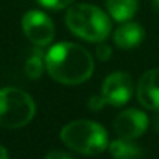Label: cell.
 I'll return each mask as SVG.
<instances>
[{
	"mask_svg": "<svg viewBox=\"0 0 159 159\" xmlns=\"http://www.w3.org/2000/svg\"><path fill=\"white\" fill-rule=\"evenodd\" d=\"M110 17L116 22L130 20L138 11V0H105Z\"/></svg>",
	"mask_w": 159,
	"mask_h": 159,
	"instance_id": "cell-11",
	"label": "cell"
},
{
	"mask_svg": "<svg viewBox=\"0 0 159 159\" xmlns=\"http://www.w3.org/2000/svg\"><path fill=\"white\" fill-rule=\"evenodd\" d=\"M62 142L76 153L96 156L108 148V134L105 128L93 120L79 119L66 124L60 131Z\"/></svg>",
	"mask_w": 159,
	"mask_h": 159,
	"instance_id": "cell-3",
	"label": "cell"
},
{
	"mask_svg": "<svg viewBox=\"0 0 159 159\" xmlns=\"http://www.w3.org/2000/svg\"><path fill=\"white\" fill-rule=\"evenodd\" d=\"M45 66L56 82L79 85L93 74L94 60L87 48L73 42H60L47 51Z\"/></svg>",
	"mask_w": 159,
	"mask_h": 159,
	"instance_id": "cell-1",
	"label": "cell"
},
{
	"mask_svg": "<svg viewBox=\"0 0 159 159\" xmlns=\"http://www.w3.org/2000/svg\"><path fill=\"white\" fill-rule=\"evenodd\" d=\"M136 96L142 107L148 110H159V68L147 71L139 79Z\"/></svg>",
	"mask_w": 159,
	"mask_h": 159,
	"instance_id": "cell-8",
	"label": "cell"
},
{
	"mask_svg": "<svg viewBox=\"0 0 159 159\" xmlns=\"http://www.w3.org/2000/svg\"><path fill=\"white\" fill-rule=\"evenodd\" d=\"M42 6L45 8H50V9H62V8H66L70 6L74 0H37Z\"/></svg>",
	"mask_w": 159,
	"mask_h": 159,
	"instance_id": "cell-13",
	"label": "cell"
},
{
	"mask_svg": "<svg viewBox=\"0 0 159 159\" xmlns=\"http://www.w3.org/2000/svg\"><path fill=\"white\" fill-rule=\"evenodd\" d=\"M152 5H153V9L159 14V0H152Z\"/></svg>",
	"mask_w": 159,
	"mask_h": 159,
	"instance_id": "cell-17",
	"label": "cell"
},
{
	"mask_svg": "<svg viewBox=\"0 0 159 159\" xmlns=\"http://www.w3.org/2000/svg\"><path fill=\"white\" fill-rule=\"evenodd\" d=\"M22 30L26 39L37 47H45L54 39V25L51 19L45 12L37 9L23 14Z\"/></svg>",
	"mask_w": 159,
	"mask_h": 159,
	"instance_id": "cell-5",
	"label": "cell"
},
{
	"mask_svg": "<svg viewBox=\"0 0 159 159\" xmlns=\"http://www.w3.org/2000/svg\"><path fill=\"white\" fill-rule=\"evenodd\" d=\"M43 70H47L45 66V57H42V54H31L30 59L25 63V73L30 79H37L42 76Z\"/></svg>",
	"mask_w": 159,
	"mask_h": 159,
	"instance_id": "cell-12",
	"label": "cell"
},
{
	"mask_svg": "<svg viewBox=\"0 0 159 159\" xmlns=\"http://www.w3.org/2000/svg\"><path fill=\"white\" fill-rule=\"evenodd\" d=\"M36 114V104L33 98L16 87L0 90V127L22 128L28 125Z\"/></svg>",
	"mask_w": 159,
	"mask_h": 159,
	"instance_id": "cell-4",
	"label": "cell"
},
{
	"mask_svg": "<svg viewBox=\"0 0 159 159\" xmlns=\"http://www.w3.org/2000/svg\"><path fill=\"white\" fill-rule=\"evenodd\" d=\"M155 128H156V130L159 131V114L156 116V117H155Z\"/></svg>",
	"mask_w": 159,
	"mask_h": 159,
	"instance_id": "cell-18",
	"label": "cell"
},
{
	"mask_svg": "<svg viewBox=\"0 0 159 159\" xmlns=\"http://www.w3.org/2000/svg\"><path fill=\"white\" fill-rule=\"evenodd\" d=\"M133 94V79L130 74L117 71L105 79L101 91L102 102L113 107H122Z\"/></svg>",
	"mask_w": 159,
	"mask_h": 159,
	"instance_id": "cell-6",
	"label": "cell"
},
{
	"mask_svg": "<svg viewBox=\"0 0 159 159\" xmlns=\"http://www.w3.org/2000/svg\"><path fill=\"white\" fill-rule=\"evenodd\" d=\"M66 26L70 31L88 42H104L111 31V20L105 12L91 3H77L66 11Z\"/></svg>",
	"mask_w": 159,
	"mask_h": 159,
	"instance_id": "cell-2",
	"label": "cell"
},
{
	"mask_svg": "<svg viewBox=\"0 0 159 159\" xmlns=\"http://www.w3.org/2000/svg\"><path fill=\"white\" fill-rule=\"evenodd\" d=\"M0 159H8V152H6V148L2 147V145H0Z\"/></svg>",
	"mask_w": 159,
	"mask_h": 159,
	"instance_id": "cell-16",
	"label": "cell"
},
{
	"mask_svg": "<svg viewBox=\"0 0 159 159\" xmlns=\"http://www.w3.org/2000/svg\"><path fill=\"white\" fill-rule=\"evenodd\" d=\"M45 159H73L68 153H63V152H60V150H54V152H50Z\"/></svg>",
	"mask_w": 159,
	"mask_h": 159,
	"instance_id": "cell-15",
	"label": "cell"
},
{
	"mask_svg": "<svg viewBox=\"0 0 159 159\" xmlns=\"http://www.w3.org/2000/svg\"><path fill=\"white\" fill-rule=\"evenodd\" d=\"M148 127V117L144 111L136 108L124 110L114 119L113 128L119 138L125 139H136L145 133Z\"/></svg>",
	"mask_w": 159,
	"mask_h": 159,
	"instance_id": "cell-7",
	"label": "cell"
},
{
	"mask_svg": "<svg viewBox=\"0 0 159 159\" xmlns=\"http://www.w3.org/2000/svg\"><path fill=\"white\" fill-rule=\"evenodd\" d=\"M144 28L139 25V23H134V22H125L124 25H120L114 34H113V40L116 43L117 48H122V50H130V48H134L138 47L142 40H144Z\"/></svg>",
	"mask_w": 159,
	"mask_h": 159,
	"instance_id": "cell-9",
	"label": "cell"
},
{
	"mask_svg": "<svg viewBox=\"0 0 159 159\" xmlns=\"http://www.w3.org/2000/svg\"><path fill=\"white\" fill-rule=\"evenodd\" d=\"M108 150L114 159H141L144 156L142 147H139L133 139L119 138L113 142H108Z\"/></svg>",
	"mask_w": 159,
	"mask_h": 159,
	"instance_id": "cell-10",
	"label": "cell"
},
{
	"mask_svg": "<svg viewBox=\"0 0 159 159\" xmlns=\"http://www.w3.org/2000/svg\"><path fill=\"white\" fill-rule=\"evenodd\" d=\"M96 56H98L99 60H108L110 56H111V48H110V45L101 43V42H99V45H98V48H96Z\"/></svg>",
	"mask_w": 159,
	"mask_h": 159,
	"instance_id": "cell-14",
	"label": "cell"
}]
</instances>
